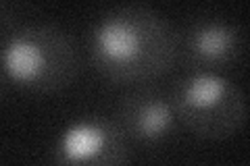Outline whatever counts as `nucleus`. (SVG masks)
Returning <instances> with one entry per match:
<instances>
[{
	"label": "nucleus",
	"instance_id": "20e7f679",
	"mask_svg": "<svg viewBox=\"0 0 250 166\" xmlns=\"http://www.w3.org/2000/svg\"><path fill=\"white\" fill-rule=\"evenodd\" d=\"M129 139L119 123L104 116L75 118L59 133L54 166H127Z\"/></svg>",
	"mask_w": 250,
	"mask_h": 166
},
{
	"label": "nucleus",
	"instance_id": "7ed1b4c3",
	"mask_svg": "<svg viewBox=\"0 0 250 166\" xmlns=\"http://www.w3.org/2000/svg\"><path fill=\"white\" fill-rule=\"evenodd\" d=\"M177 121L202 139H229L244 127L248 104L242 88L219 71H198L179 77L171 92Z\"/></svg>",
	"mask_w": 250,
	"mask_h": 166
},
{
	"label": "nucleus",
	"instance_id": "423d86ee",
	"mask_svg": "<svg viewBox=\"0 0 250 166\" xmlns=\"http://www.w3.org/2000/svg\"><path fill=\"white\" fill-rule=\"evenodd\" d=\"M117 123L129 141L156 146L171 137L177 116L169 98L159 92L142 90L131 92L121 100Z\"/></svg>",
	"mask_w": 250,
	"mask_h": 166
},
{
	"label": "nucleus",
	"instance_id": "0eeeda50",
	"mask_svg": "<svg viewBox=\"0 0 250 166\" xmlns=\"http://www.w3.org/2000/svg\"><path fill=\"white\" fill-rule=\"evenodd\" d=\"M4 83H6V79L2 75V71H0V98H2V93H4Z\"/></svg>",
	"mask_w": 250,
	"mask_h": 166
},
{
	"label": "nucleus",
	"instance_id": "39448f33",
	"mask_svg": "<svg viewBox=\"0 0 250 166\" xmlns=\"http://www.w3.org/2000/svg\"><path fill=\"white\" fill-rule=\"evenodd\" d=\"M179 52L188 65L198 71H219L236 65L244 52L240 25L221 17L198 19L179 37Z\"/></svg>",
	"mask_w": 250,
	"mask_h": 166
},
{
	"label": "nucleus",
	"instance_id": "f257e3e1",
	"mask_svg": "<svg viewBox=\"0 0 250 166\" xmlns=\"http://www.w3.org/2000/svg\"><path fill=\"white\" fill-rule=\"evenodd\" d=\"M90 62L117 85L165 75L179 56V34L163 13L142 4L106 11L90 29Z\"/></svg>",
	"mask_w": 250,
	"mask_h": 166
},
{
	"label": "nucleus",
	"instance_id": "f03ea898",
	"mask_svg": "<svg viewBox=\"0 0 250 166\" xmlns=\"http://www.w3.org/2000/svg\"><path fill=\"white\" fill-rule=\"evenodd\" d=\"M0 71L25 92L57 93L75 81L80 52L65 29L50 23L23 25L0 46Z\"/></svg>",
	"mask_w": 250,
	"mask_h": 166
}]
</instances>
